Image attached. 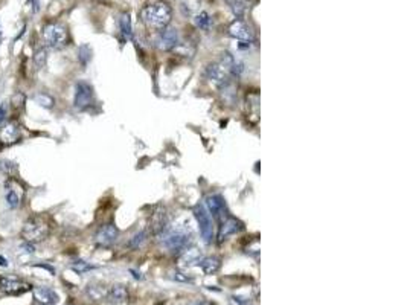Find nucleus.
Instances as JSON below:
<instances>
[{"instance_id":"29","label":"nucleus","mask_w":407,"mask_h":305,"mask_svg":"<svg viewBox=\"0 0 407 305\" xmlns=\"http://www.w3.org/2000/svg\"><path fill=\"white\" fill-rule=\"evenodd\" d=\"M70 269H72L73 271H76V273H78V275H83V273H85V271H90V270H93V269H95V266L89 264V263H87V261H75V263L70 266Z\"/></svg>"},{"instance_id":"37","label":"nucleus","mask_w":407,"mask_h":305,"mask_svg":"<svg viewBox=\"0 0 407 305\" xmlns=\"http://www.w3.org/2000/svg\"><path fill=\"white\" fill-rule=\"evenodd\" d=\"M0 37H2V31H0Z\"/></svg>"},{"instance_id":"19","label":"nucleus","mask_w":407,"mask_h":305,"mask_svg":"<svg viewBox=\"0 0 407 305\" xmlns=\"http://www.w3.org/2000/svg\"><path fill=\"white\" fill-rule=\"evenodd\" d=\"M5 202L8 204V208L9 209H17L20 203H21V195L16 191L14 186H9V183L6 182L5 185Z\"/></svg>"},{"instance_id":"32","label":"nucleus","mask_w":407,"mask_h":305,"mask_svg":"<svg viewBox=\"0 0 407 305\" xmlns=\"http://www.w3.org/2000/svg\"><path fill=\"white\" fill-rule=\"evenodd\" d=\"M172 279L174 281H179V282H192V278L189 275H186V273H182V271H174V273H171Z\"/></svg>"},{"instance_id":"12","label":"nucleus","mask_w":407,"mask_h":305,"mask_svg":"<svg viewBox=\"0 0 407 305\" xmlns=\"http://www.w3.org/2000/svg\"><path fill=\"white\" fill-rule=\"evenodd\" d=\"M206 75H207V78L212 83H215L217 85H227L229 84V75L230 73L220 63L209 64V66L206 68Z\"/></svg>"},{"instance_id":"6","label":"nucleus","mask_w":407,"mask_h":305,"mask_svg":"<svg viewBox=\"0 0 407 305\" xmlns=\"http://www.w3.org/2000/svg\"><path fill=\"white\" fill-rule=\"evenodd\" d=\"M93 87L87 81H78L75 84V95H73V105L78 110H85L93 104Z\"/></svg>"},{"instance_id":"35","label":"nucleus","mask_w":407,"mask_h":305,"mask_svg":"<svg viewBox=\"0 0 407 305\" xmlns=\"http://www.w3.org/2000/svg\"><path fill=\"white\" fill-rule=\"evenodd\" d=\"M0 266H2V267H8V259H6L3 255H0Z\"/></svg>"},{"instance_id":"26","label":"nucleus","mask_w":407,"mask_h":305,"mask_svg":"<svg viewBox=\"0 0 407 305\" xmlns=\"http://www.w3.org/2000/svg\"><path fill=\"white\" fill-rule=\"evenodd\" d=\"M25 102H26V96L21 92L14 93L13 98H11V107H13V110H21L25 107Z\"/></svg>"},{"instance_id":"28","label":"nucleus","mask_w":407,"mask_h":305,"mask_svg":"<svg viewBox=\"0 0 407 305\" xmlns=\"http://www.w3.org/2000/svg\"><path fill=\"white\" fill-rule=\"evenodd\" d=\"M90 58H92V49H90V46H87V45L80 46V49H78V60H80V63L83 64V66H87V63L90 61Z\"/></svg>"},{"instance_id":"31","label":"nucleus","mask_w":407,"mask_h":305,"mask_svg":"<svg viewBox=\"0 0 407 305\" xmlns=\"http://www.w3.org/2000/svg\"><path fill=\"white\" fill-rule=\"evenodd\" d=\"M20 250L23 254H28V255H32L35 252V244L34 243H29V241H25L23 239V243L20 244Z\"/></svg>"},{"instance_id":"22","label":"nucleus","mask_w":407,"mask_h":305,"mask_svg":"<svg viewBox=\"0 0 407 305\" xmlns=\"http://www.w3.org/2000/svg\"><path fill=\"white\" fill-rule=\"evenodd\" d=\"M148 235H150V232L147 231V229H144V231H139L137 234H135L133 237L130 238L128 247H130V249H139V247H142V246H144V244L147 243Z\"/></svg>"},{"instance_id":"7","label":"nucleus","mask_w":407,"mask_h":305,"mask_svg":"<svg viewBox=\"0 0 407 305\" xmlns=\"http://www.w3.org/2000/svg\"><path fill=\"white\" fill-rule=\"evenodd\" d=\"M154 45L160 51H172L179 45V32L174 28H165L159 31V34L154 38Z\"/></svg>"},{"instance_id":"13","label":"nucleus","mask_w":407,"mask_h":305,"mask_svg":"<svg viewBox=\"0 0 407 305\" xmlns=\"http://www.w3.org/2000/svg\"><path fill=\"white\" fill-rule=\"evenodd\" d=\"M21 137V130L20 125L17 122H8L3 125L2 132H0V142L5 144V145H11V144H16L17 140H20Z\"/></svg>"},{"instance_id":"30","label":"nucleus","mask_w":407,"mask_h":305,"mask_svg":"<svg viewBox=\"0 0 407 305\" xmlns=\"http://www.w3.org/2000/svg\"><path fill=\"white\" fill-rule=\"evenodd\" d=\"M0 171L9 174V176H13L14 172H17V165L13 160H8V159H2L0 160Z\"/></svg>"},{"instance_id":"18","label":"nucleus","mask_w":407,"mask_h":305,"mask_svg":"<svg viewBox=\"0 0 407 305\" xmlns=\"http://www.w3.org/2000/svg\"><path fill=\"white\" fill-rule=\"evenodd\" d=\"M180 259L185 266H199V263L202 261V254L195 247H186Z\"/></svg>"},{"instance_id":"2","label":"nucleus","mask_w":407,"mask_h":305,"mask_svg":"<svg viewBox=\"0 0 407 305\" xmlns=\"http://www.w3.org/2000/svg\"><path fill=\"white\" fill-rule=\"evenodd\" d=\"M157 237H159L160 244L165 249L171 250V252H180V250H185L188 247L189 238H191V235L188 234V229L182 227V226H172V227L168 226Z\"/></svg>"},{"instance_id":"3","label":"nucleus","mask_w":407,"mask_h":305,"mask_svg":"<svg viewBox=\"0 0 407 305\" xmlns=\"http://www.w3.org/2000/svg\"><path fill=\"white\" fill-rule=\"evenodd\" d=\"M48 235H49V224L40 215L29 217L23 224V229H21V237H23L25 241L34 243V244L46 239Z\"/></svg>"},{"instance_id":"21","label":"nucleus","mask_w":407,"mask_h":305,"mask_svg":"<svg viewBox=\"0 0 407 305\" xmlns=\"http://www.w3.org/2000/svg\"><path fill=\"white\" fill-rule=\"evenodd\" d=\"M32 63H34L35 70H41L46 66L48 63V49L46 48H40L35 51L34 57H32Z\"/></svg>"},{"instance_id":"8","label":"nucleus","mask_w":407,"mask_h":305,"mask_svg":"<svg viewBox=\"0 0 407 305\" xmlns=\"http://www.w3.org/2000/svg\"><path fill=\"white\" fill-rule=\"evenodd\" d=\"M29 288L31 287L28 282L18 279L17 276H0V291L6 293V295H20Z\"/></svg>"},{"instance_id":"5","label":"nucleus","mask_w":407,"mask_h":305,"mask_svg":"<svg viewBox=\"0 0 407 305\" xmlns=\"http://www.w3.org/2000/svg\"><path fill=\"white\" fill-rule=\"evenodd\" d=\"M194 215H195L197 223H199L200 235L203 238V241L206 244H211L214 239V226H212L211 214L207 212L206 206L203 203H197L194 206Z\"/></svg>"},{"instance_id":"1","label":"nucleus","mask_w":407,"mask_h":305,"mask_svg":"<svg viewBox=\"0 0 407 305\" xmlns=\"http://www.w3.org/2000/svg\"><path fill=\"white\" fill-rule=\"evenodd\" d=\"M171 17H172V8L167 2H154L144 6L140 11L142 23L153 31L165 29L170 25Z\"/></svg>"},{"instance_id":"16","label":"nucleus","mask_w":407,"mask_h":305,"mask_svg":"<svg viewBox=\"0 0 407 305\" xmlns=\"http://www.w3.org/2000/svg\"><path fill=\"white\" fill-rule=\"evenodd\" d=\"M35 301H38L43 305H53L58 302V295L57 291H53L49 287H34L32 288Z\"/></svg>"},{"instance_id":"14","label":"nucleus","mask_w":407,"mask_h":305,"mask_svg":"<svg viewBox=\"0 0 407 305\" xmlns=\"http://www.w3.org/2000/svg\"><path fill=\"white\" fill-rule=\"evenodd\" d=\"M204 206L207 212L211 214L212 217H223L224 211H226V204L224 200L220 194H212V195H207L206 200H204Z\"/></svg>"},{"instance_id":"33","label":"nucleus","mask_w":407,"mask_h":305,"mask_svg":"<svg viewBox=\"0 0 407 305\" xmlns=\"http://www.w3.org/2000/svg\"><path fill=\"white\" fill-rule=\"evenodd\" d=\"M8 118V104L2 102L0 104V125H2Z\"/></svg>"},{"instance_id":"27","label":"nucleus","mask_w":407,"mask_h":305,"mask_svg":"<svg viewBox=\"0 0 407 305\" xmlns=\"http://www.w3.org/2000/svg\"><path fill=\"white\" fill-rule=\"evenodd\" d=\"M195 26L197 28H200V29H209V26H211V16H209L207 13H200V14H197L195 18Z\"/></svg>"},{"instance_id":"10","label":"nucleus","mask_w":407,"mask_h":305,"mask_svg":"<svg viewBox=\"0 0 407 305\" xmlns=\"http://www.w3.org/2000/svg\"><path fill=\"white\" fill-rule=\"evenodd\" d=\"M118 235H119V231H118V227L115 224H110V223L104 224L102 227H100V231L96 232L95 243L98 246H102V247L112 246L118 239Z\"/></svg>"},{"instance_id":"34","label":"nucleus","mask_w":407,"mask_h":305,"mask_svg":"<svg viewBox=\"0 0 407 305\" xmlns=\"http://www.w3.org/2000/svg\"><path fill=\"white\" fill-rule=\"evenodd\" d=\"M234 301L238 305H252L250 298H247V296H234Z\"/></svg>"},{"instance_id":"9","label":"nucleus","mask_w":407,"mask_h":305,"mask_svg":"<svg viewBox=\"0 0 407 305\" xmlns=\"http://www.w3.org/2000/svg\"><path fill=\"white\" fill-rule=\"evenodd\" d=\"M229 34L239 41L252 43L254 41V31L243 20H235L229 26Z\"/></svg>"},{"instance_id":"36","label":"nucleus","mask_w":407,"mask_h":305,"mask_svg":"<svg viewBox=\"0 0 407 305\" xmlns=\"http://www.w3.org/2000/svg\"><path fill=\"white\" fill-rule=\"evenodd\" d=\"M191 305H207L204 301H197V302H192Z\"/></svg>"},{"instance_id":"4","label":"nucleus","mask_w":407,"mask_h":305,"mask_svg":"<svg viewBox=\"0 0 407 305\" xmlns=\"http://www.w3.org/2000/svg\"><path fill=\"white\" fill-rule=\"evenodd\" d=\"M43 41L46 48L60 49L68 43V29L60 23H48L43 28Z\"/></svg>"},{"instance_id":"20","label":"nucleus","mask_w":407,"mask_h":305,"mask_svg":"<svg viewBox=\"0 0 407 305\" xmlns=\"http://www.w3.org/2000/svg\"><path fill=\"white\" fill-rule=\"evenodd\" d=\"M199 266L202 267V270L206 275H214L221 267V261L217 256H209V258H202V261L199 263Z\"/></svg>"},{"instance_id":"24","label":"nucleus","mask_w":407,"mask_h":305,"mask_svg":"<svg viewBox=\"0 0 407 305\" xmlns=\"http://www.w3.org/2000/svg\"><path fill=\"white\" fill-rule=\"evenodd\" d=\"M34 101L43 108H52L55 105V100L46 92H40L34 96Z\"/></svg>"},{"instance_id":"23","label":"nucleus","mask_w":407,"mask_h":305,"mask_svg":"<svg viewBox=\"0 0 407 305\" xmlns=\"http://www.w3.org/2000/svg\"><path fill=\"white\" fill-rule=\"evenodd\" d=\"M227 3H229L230 9H232V13L237 17L241 18L246 14V11H247V2H246V0H227Z\"/></svg>"},{"instance_id":"25","label":"nucleus","mask_w":407,"mask_h":305,"mask_svg":"<svg viewBox=\"0 0 407 305\" xmlns=\"http://www.w3.org/2000/svg\"><path fill=\"white\" fill-rule=\"evenodd\" d=\"M119 28H120V32L124 34V37H127V38L131 37V21H130L128 14H122L119 17Z\"/></svg>"},{"instance_id":"17","label":"nucleus","mask_w":407,"mask_h":305,"mask_svg":"<svg viewBox=\"0 0 407 305\" xmlns=\"http://www.w3.org/2000/svg\"><path fill=\"white\" fill-rule=\"evenodd\" d=\"M127 299V288L124 286H113L107 291V301L113 305H119Z\"/></svg>"},{"instance_id":"11","label":"nucleus","mask_w":407,"mask_h":305,"mask_svg":"<svg viewBox=\"0 0 407 305\" xmlns=\"http://www.w3.org/2000/svg\"><path fill=\"white\" fill-rule=\"evenodd\" d=\"M167 227H168V214H167V211H165V208L160 206V208H157L156 211H154V214L151 217L148 232H151L153 235H159Z\"/></svg>"},{"instance_id":"15","label":"nucleus","mask_w":407,"mask_h":305,"mask_svg":"<svg viewBox=\"0 0 407 305\" xmlns=\"http://www.w3.org/2000/svg\"><path fill=\"white\" fill-rule=\"evenodd\" d=\"M241 229H243V226H241V223L235 219H226L223 221V224L220 226V232H218V243H223L224 239H227L230 235H235L238 234Z\"/></svg>"}]
</instances>
